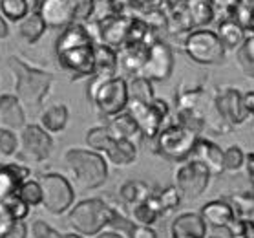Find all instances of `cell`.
I'll list each match as a JSON object with an SVG mask.
<instances>
[{"label":"cell","instance_id":"6da1fadb","mask_svg":"<svg viewBox=\"0 0 254 238\" xmlns=\"http://www.w3.org/2000/svg\"><path fill=\"white\" fill-rule=\"evenodd\" d=\"M95 44L84 24H73L63 29L55 42L57 61L71 81L92 77L95 72Z\"/></svg>","mask_w":254,"mask_h":238},{"label":"cell","instance_id":"7a4b0ae2","mask_svg":"<svg viewBox=\"0 0 254 238\" xmlns=\"http://www.w3.org/2000/svg\"><path fill=\"white\" fill-rule=\"evenodd\" d=\"M66 172L77 191H93L108 180V159L92 149H68L63 158Z\"/></svg>","mask_w":254,"mask_h":238},{"label":"cell","instance_id":"3957f363","mask_svg":"<svg viewBox=\"0 0 254 238\" xmlns=\"http://www.w3.org/2000/svg\"><path fill=\"white\" fill-rule=\"evenodd\" d=\"M7 68L13 74L15 92H17L15 95L20 99V103L31 110H39L52 90L53 76L44 70L29 66L28 63H24L22 59L15 57V55L7 57Z\"/></svg>","mask_w":254,"mask_h":238},{"label":"cell","instance_id":"277c9868","mask_svg":"<svg viewBox=\"0 0 254 238\" xmlns=\"http://www.w3.org/2000/svg\"><path fill=\"white\" fill-rule=\"evenodd\" d=\"M117 213L103 198H86L68 211V226L81 237H97L106 227H112Z\"/></svg>","mask_w":254,"mask_h":238},{"label":"cell","instance_id":"5b68a950","mask_svg":"<svg viewBox=\"0 0 254 238\" xmlns=\"http://www.w3.org/2000/svg\"><path fill=\"white\" fill-rule=\"evenodd\" d=\"M88 99L95 106V110L104 117H114L127 112L130 95H128V81L125 77H90L88 84Z\"/></svg>","mask_w":254,"mask_h":238},{"label":"cell","instance_id":"8992f818","mask_svg":"<svg viewBox=\"0 0 254 238\" xmlns=\"http://www.w3.org/2000/svg\"><path fill=\"white\" fill-rule=\"evenodd\" d=\"M39 15L48 28H68L86 24L95 13V0H41Z\"/></svg>","mask_w":254,"mask_h":238},{"label":"cell","instance_id":"52a82bcc","mask_svg":"<svg viewBox=\"0 0 254 238\" xmlns=\"http://www.w3.org/2000/svg\"><path fill=\"white\" fill-rule=\"evenodd\" d=\"M199 138H201L199 132L176 121L163 128L154 143H156V152L161 158L168 161L181 163L189 161V158H192L194 147Z\"/></svg>","mask_w":254,"mask_h":238},{"label":"cell","instance_id":"ba28073f","mask_svg":"<svg viewBox=\"0 0 254 238\" xmlns=\"http://www.w3.org/2000/svg\"><path fill=\"white\" fill-rule=\"evenodd\" d=\"M181 46L192 63L201 64V66L221 64L227 53L218 33L207 28H199L187 33L181 41Z\"/></svg>","mask_w":254,"mask_h":238},{"label":"cell","instance_id":"9c48e42d","mask_svg":"<svg viewBox=\"0 0 254 238\" xmlns=\"http://www.w3.org/2000/svg\"><path fill=\"white\" fill-rule=\"evenodd\" d=\"M42 187V207L50 215H64L73 207L75 187L73 183L57 172H46L39 178Z\"/></svg>","mask_w":254,"mask_h":238},{"label":"cell","instance_id":"30bf717a","mask_svg":"<svg viewBox=\"0 0 254 238\" xmlns=\"http://www.w3.org/2000/svg\"><path fill=\"white\" fill-rule=\"evenodd\" d=\"M127 110L135 119L139 130L143 134V138L154 141L159 136V132L165 128V121L170 116V108H168L167 101L157 97L152 103H135V101H130Z\"/></svg>","mask_w":254,"mask_h":238},{"label":"cell","instance_id":"8fae6325","mask_svg":"<svg viewBox=\"0 0 254 238\" xmlns=\"http://www.w3.org/2000/svg\"><path fill=\"white\" fill-rule=\"evenodd\" d=\"M20 145H18V159L28 165L46 161L52 156L53 140L50 132L44 130L41 125H26L20 130Z\"/></svg>","mask_w":254,"mask_h":238},{"label":"cell","instance_id":"7c38bea8","mask_svg":"<svg viewBox=\"0 0 254 238\" xmlns=\"http://www.w3.org/2000/svg\"><path fill=\"white\" fill-rule=\"evenodd\" d=\"M210 178H212L210 170L196 159L183 161L174 174L176 187L185 200H196L201 196L210 185Z\"/></svg>","mask_w":254,"mask_h":238},{"label":"cell","instance_id":"4fadbf2b","mask_svg":"<svg viewBox=\"0 0 254 238\" xmlns=\"http://www.w3.org/2000/svg\"><path fill=\"white\" fill-rule=\"evenodd\" d=\"M216 114L227 127H240L247 121V110L243 103V93L234 86H220L216 88L212 97Z\"/></svg>","mask_w":254,"mask_h":238},{"label":"cell","instance_id":"5bb4252c","mask_svg":"<svg viewBox=\"0 0 254 238\" xmlns=\"http://www.w3.org/2000/svg\"><path fill=\"white\" fill-rule=\"evenodd\" d=\"M174 72V52L167 42L157 39L146 53V61H144L141 77H146L148 81H167L170 79Z\"/></svg>","mask_w":254,"mask_h":238},{"label":"cell","instance_id":"9a60e30c","mask_svg":"<svg viewBox=\"0 0 254 238\" xmlns=\"http://www.w3.org/2000/svg\"><path fill=\"white\" fill-rule=\"evenodd\" d=\"M199 215L205 220L207 227H212V229H227L229 231L234 226V222L238 220V213L234 209V205L223 198L207 202L201 207Z\"/></svg>","mask_w":254,"mask_h":238},{"label":"cell","instance_id":"2e32d148","mask_svg":"<svg viewBox=\"0 0 254 238\" xmlns=\"http://www.w3.org/2000/svg\"><path fill=\"white\" fill-rule=\"evenodd\" d=\"M29 180V167L20 163L0 165V203L7 198L17 196L18 189L24 181Z\"/></svg>","mask_w":254,"mask_h":238},{"label":"cell","instance_id":"e0dca14e","mask_svg":"<svg viewBox=\"0 0 254 238\" xmlns=\"http://www.w3.org/2000/svg\"><path fill=\"white\" fill-rule=\"evenodd\" d=\"M223 154L225 151L218 143H214L207 138H199L194 147V152H192V159L203 163L212 176H218L225 172L223 170Z\"/></svg>","mask_w":254,"mask_h":238},{"label":"cell","instance_id":"ac0fdd59","mask_svg":"<svg viewBox=\"0 0 254 238\" xmlns=\"http://www.w3.org/2000/svg\"><path fill=\"white\" fill-rule=\"evenodd\" d=\"M0 125L9 130H22L26 127V112L20 99L13 93L0 95Z\"/></svg>","mask_w":254,"mask_h":238},{"label":"cell","instance_id":"d6986e66","mask_svg":"<svg viewBox=\"0 0 254 238\" xmlns=\"http://www.w3.org/2000/svg\"><path fill=\"white\" fill-rule=\"evenodd\" d=\"M207 224L199 213H181L170 226L172 238H207Z\"/></svg>","mask_w":254,"mask_h":238},{"label":"cell","instance_id":"ffe728a7","mask_svg":"<svg viewBox=\"0 0 254 238\" xmlns=\"http://www.w3.org/2000/svg\"><path fill=\"white\" fill-rule=\"evenodd\" d=\"M103 156L116 167H127L132 165L137 159V143L127 140H117L112 138L110 143L106 145Z\"/></svg>","mask_w":254,"mask_h":238},{"label":"cell","instance_id":"44dd1931","mask_svg":"<svg viewBox=\"0 0 254 238\" xmlns=\"http://www.w3.org/2000/svg\"><path fill=\"white\" fill-rule=\"evenodd\" d=\"M146 53H148V48L123 46L117 52V55H119V68L123 70V74H127L130 77L141 76L144 61H146Z\"/></svg>","mask_w":254,"mask_h":238},{"label":"cell","instance_id":"7402d4cb","mask_svg":"<svg viewBox=\"0 0 254 238\" xmlns=\"http://www.w3.org/2000/svg\"><path fill=\"white\" fill-rule=\"evenodd\" d=\"M106 127L110 128L112 136L117 138V140H127V141H133V143H135L137 140L143 138V134L139 130L137 123H135V119H133L132 114L128 110L110 117V123H108Z\"/></svg>","mask_w":254,"mask_h":238},{"label":"cell","instance_id":"603a6c76","mask_svg":"<svg viewBox=\"0 0 254 238\" xmlns=\"http://www.w3.org/2000/svg\"><path fill=\"white\" fill-rule=\"evenodd\" d=\"M245 31L247 29L243 28L242 24L238 22L236 18H223L218 24V37H220L221 44L225 46V50H240L242 44L245 42Z\"/></svg>","mask_w":254,"mask_h":238},{"label":"cell","instance_id":"cb8c5ba5","mask_svg":"<svg viewBox=\"0 0 254 238\" xmlns=\"http://www.w3.org/2000/svg\"><path fill=\"white\" fill-rule=\"evenodd\" d=\"M119 68V55L117 50L106 44H95V72L99 77H116Z\"/></svg>","mask_w":254,"mask_h":238},{"label":"cell","instance_id":"d4e9b609","mask_svg":"<svg viewBox=\"0 0 254 238\" xmlns=\"http://www.w3.org/2000/svg\"><path fill=\"white\" fill-rule=\"evenodd\" d=\"M41 0H0V13L9 22H22L29 13L39 9Z\"/></svg>","mask_w":254,"mask_h":238},{"label":"cell","instance_id":"484cf974","mask_svg":"<svg viewBox=\"0 0 254 238\" xmlns=\"http://www.w3.org/2000/svg\"><path fill=\"white\" fill-rule=\"evenodd\" d=\"M152 194H154V191L150 189V185L141 180H128L119 187V198L128 207H133L137 203L150 200Z\"/></svg>","mask_w":254,"mask_h":238},{"label":"cell","instance_id":"4316f807","mask_svg":"<svg viewBox=\"0 0 254 238\" xmlns=\"http://www.w3.org/2000/svg\"><path fill=\"white\" fill-rule=\"evenodd\" d=\"M68 119H69L68 106L63 105V103H57V105L48 106L46 110L41 114V127L44 130H48L50 134H59L66 128Z\"/></svg>","mask_w":254,"mask_h":238},{"label":"cell","instance_id":"83f0119b","mask_svg":"<svg viewBox=\"0 0 254 238\" xmlns=\"http://www.w3.org/2000/svg\"><path fill=\"white\" fill-rule=\"evenodd\" d=\"M46 22L44 18L39 15V11L29 13L28 17L24 18L22 22H18V35L24 42L28 44H35V42L41 41V37L46 31Z\"/></svg>","mask_w":254,"mask_h":238},{"label":"cell","instance_id":"f1b7e54d","mask_svg":"<svg viewBox=\"0 0 254 238\" xmlns=\"http://www.w3.org/2000/svg\"><path fill=\"white\" fill-rule=\"evenodd\" d=\"M181 200H183V196H181V192L178 191L176 185L165 187V189L152 194V202H154V205L157 207L161 216L178 209L179 205H181Z\"/></svg>","mask_w":254,"mask_h":238},{"label":"cell","instance_id":"f546056e","mask_svg":"<svg viewBox=\"0 0 254 238\" xmlns=\"http://www.w3.org/2000/svg\"><path fill=\"white\" fill-rule=\"evenodd\" d=\"M201 97H203L201 86H179L178 93H176V106H178V112L199 110Z\"/></svg>","mask_w":254,"mask_h":238},{"label":"cell","instance_id":"4dcf8cb0","mask_svg":"<svg viewBox=\"0 0 254 238\" xmlns=\"http://www.w3.org/2000/svg\"><path fill=\"white\" fill-rule=\"evenodd\" d=\"M128 95H130V101H135V103H152L156 99L154 84L146 77H132L128 81Z\"/></svg>","mask_w":254,"mask_h":238},{"label":"cell","instance_id":"1f68e13d","mask_svg":"<svg viewBox=\"0 0 254 238\" xmlns=\"http://www.w3.org/2000/svg\"><path fill=\"white\" fill-rule=\"evenodd\" d=\"M130 215H132L133 224H137V226H148V227H152V224H156L161 218L157 207L152 202V198L146 200V202L130 207Z\"/></svg>","mask_w":254,"mask_h":238},{"label":"cell","instance_id":"d6a6232c","mask_svg":"<svg viewBox=\"0 0 254 238\" xmlns=\"http://www.w3.org/2000/svg\"><path fill=\"white\" fill-rule=\"evenodd\" d=\"M236 61L240 70L249 77L254 79V35L247 37L242 48L236 52Z\"/></svg>","mask_w":254,"mask_h":238},{"label":"cell","instance_id":"836d02e7","mask_svg":"<svg viewBox=\"0 0 254 238\" xmlns=\"http://www.w3.org/2000/svg\"><path fill=\"white\" fill-rule=\"evenodd\" d=\"M231 194L234 200H238L240 203H245V205H253L254 203V180L249 178V176H240V178H234L232 181V189Z\"/></svg>","mask_w":254,"mask_h":238},{"label":"cell","instance_id":"e575fe53","mask_svg":"<svg viewBox=\"0 0 254 238\" xmlns=\"http://www.w3.org/2000/svg\"><path fill=\"white\" fill-rule=\"evenodd\" d=\"M17 196L26 202L29 207H37L42 205V187L39 180H26L18 189Z\"/></svg>","mask_w":254,"mask_h":238},{"label":"cell","instance_id":"d590c367","mask_svg":"<svg viewBox=\"0 0 254 238\" xmlns=\"http://www.w3.org/2000/svg\"><path fill=\"white\" fill-rule=\"evenodd\" d=\"M114 138L108 127H93L86 132V145L95 152H101L103 154L106 145L110 143V140Z\"/></svg>","mask_w":254,"mask_h":238},{"label":"cell","instance_id":"8d00e7d4","mask_svg":"<svg viewBox=\"0 0 254 238\" xmlns=\"http://www.w3.org/2000/svg\"><path fill=\"white\" fill-rule=\"evenodd\" d=\"M245 167V151L240 145H231L223 154V170L236 174Z\"/></svg>","mask_w":254,"mask_h":238},{"label":"cell","instance_id":"74e56055","mask_svg":"<svg viewBox=\"0 0 254 238\" xmlns=\"http://www.w3.org/2000/svg\"><path fill=\"white\" fill-rule=\"evenodd\" d=\"M31 233H33V238H84L77 233H59L44 220H35L31 226Z\"/></svg>","mask_w":254,"mask_h":238},{"label":"cell","instance_id":"f35d334b","mask_svg":"<svg viewBox=\"0 0 254 238\" xmlns=\"http://www.w3.org/2000/svg\"><path fill=\"white\" fill-rule=\"evenodd\" d=\"M0 205L7 211V215L11 216L15 222H24V218L29 215V205L26 202H22L18 196L7 198L6 202H2Z\"/></svg>","mask_w":254,"mask_h":238},{"label":"cell","instance_id":"ab89813d","mask_svg":"<svg viewBox=\"0 0 254 238\" xmlns=\"http://www.w3.org/2000/svg\"><path fill=\"white\" fill-rule=\"evenodd\" d=\"M18 141L15 130H9V128H0V154L6 158H11L17 154L18 151Z\"/></svg>","mask_w":254,"mask_h":238},{"label":"cell","instance_id":"60d3db41","mask_svg":"<svg viewBox=\"0 0 254 238\" xmlns=\"http://www.w3.org/2000/svg\"><path fill=\"white\" fill-rule=\"evenodd\" d=\"M240 2H242V0H210L214 18L220 17L221 20H223V18H232Z\"/></svg>","mask_w":254,"mask_h":238},{"label":"cell","instance_id":"b9f144b4","mask_svg":"<svg viewBox=\"0 0 254 238\" xmlns=\"http://www.w3.org/2000/svg\"><path fill=\"white\" fill-rule=\"evenodd\" d=\"M104 2H106L104 15H130L133 17V9H135L133 0H104Z\"/></svg>","mask_w":254,"mask_h":238},{"label":"cell","instance_id":"7bdbcfd3","mask_svg":"<svg viewBox=\"0 0 254 238\" xmlns=\"http://www.w3.org/2000/svg\"><path fill=\"white\" fill-rule=\"evenodd\" d=\"M133 4H135L133 15H141V13L159 11V9H165L168 2H167V0H133Z\"/></svg>","mask_w":254,"mask_h":238},{"label":"cell","instance_id":"ee69618b","mask_svg":"<svg viewBox=\"0 0 254 238\" xmlns=\"http://www.w3.org/2000/svg\"><path fill=\"white\" fill-rule=\"evenodd\" d=\"M127 238H157V233L148 226H137L133 224Z\"/></svg>","mask_w":254,"mask_h":238},{"label":"cell","instance_id":"f6af8a7d","mask_svg":"<svg viewBox=\"0 0 254 238\" xmlns=\"http://www.w3.org/2000/svg\"><path fill=\"white\" fill-rule=\"evenodd\" d=\"M0 238H28V226L24 222H15L11 226V229L7 233H4Z\"/></svg>","mask_w":254,"mask_h":238},{"label":"cell","instance_id":"bcb514c9","mask_svg":"<svg viewBox=\"0 0 254 238\" xmlns=\"http://www.w3.org/2000/svg\"><path fill=\"white\" fill-rule=\"evenodd\" d=\"M243 103H245V110L251 117H254V90H247L243 93Z\"/></svg>","mask_w":254,"mask_h":238},{"label":"cell","instance_id":"7dc6e473","mask_svg":"<svg viewBox=\"0 0 254 238\" xmlns=\"http://www.w3.org/2000/svg\"><path fill=\"white\" fill-rule=\"evenodd\" d=\"M243 168H245V176L254 180V152L245 154V167Z\"/></svg>","mask_w":254,"mask_h":238},{"label":"cell","instance_id":"c3c4849f","mask_svg":"<svg viewBox=\"0 0 254 238\" xmlns=\"http://www.w3.org/2000/svg\"><path fill=\"white\" fill-rule=\"evenodd\" d=\"M95 238H127L125 235H121V233L117 231H103L101 235H97Z\"/></svg>","mask_w":254,"mask_h":238},{"label":"cell","instance_id":"681fc988","mask_svg":"<svg viewBox=\"0 0 254 238\" xmlns=\"http://www.w3.org/2000/svg\"><path fill=\"white\" fill-rule=\"evenodd\" d=\"M7 22H6V18L2 17V13H0V39H6L7 37Z\"/></svg>","mask_w":254,"mask_h":238},{"label":"cell","instance_id":"f907efd6","mask_svg":"<svg viewBox=\"0 0 254 238\" xmlns=\"http://www.w3.org/2000/svg\"><path fill=\"white\" fill-rule=\"evenodd\" d=\"M168 4H174V2H181V0H167Z\"/></svg>","mask_w":254,"mask_h":238},{"label":"cell","instance_id":"816d5d0a","mask_svg":"<svg viewBox=\"0 0 254 238\" xmlns=\"http://www.w3.org/2000/svg\"><path fill=\"white\" fill-rule=\"evenodd\" d=\"M253 218H254V213H253Z\"/></svg>","mask_w":254,"mask_h":238},{"label":"cell","instance_id":"f5cc1de1","mask_svg":"<svg viewBox=\"0 0 254 238\" xmlns=\"http://www.w3.org/2000/svg\"><path fill=\"white\" fill-rule=\"evenodd\" d=\"M253 2H254V0H253Z\"/></svg>","mask_w":254,"mask_h":238}]
</instances>
